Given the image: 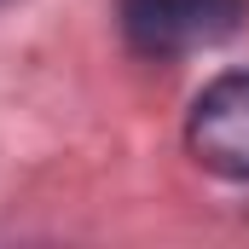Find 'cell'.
<instances>
[{
	"label": "cell",
	"mask_w": 249,
	"mask_h": 249,
	"mask_svg": "<svg viewBox=\"0 0 249 249\" xmlns=\"http://www.w3.org/2000/svg\"><path fill=\"white\" fill-rule=\"evenodd\" d=\"M249 0H122V35L145 58H186L244 29Z\"/></svg>",
	"instance_id": "6da1fadb"
},
{
	"label": "cell",
	"mask_w": 249,
	"mask_h": 249,
	"mask_svg": "<svg viewBox=\"0 0 249 249\" xmlns=\"http://www.w3.org/2000/svg\"><path fill=\"white\" fill-rule=\"evenodd\" d=\"M186 145L209 174L249 180V70L214 75L186 116Z\"/></svg>",
	"instance_id": "7a4b0ae2"
}]
</instances>
